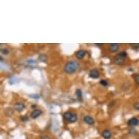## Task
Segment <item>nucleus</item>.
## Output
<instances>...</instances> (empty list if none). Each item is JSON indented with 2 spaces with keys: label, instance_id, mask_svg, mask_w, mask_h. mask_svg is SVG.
<instances>
[{
  "label": "nucleus",
  "instance_id": "b1692460",
  "mask_svg": "<svg viewBox=\"0 0 139 139\" xmlns=\"http://www.w3.org/2000/svg\"><path fill=\"white\" fill-rule=\"evenodd\" d=\"M40 139H52V138L50 136H48V135H42L40 138Z\"/></svg>",
  "mask_w": 139,
  "mask_h": 139
},
{
  "label": "nucleus",
  "instance_id": "423d86ee",
  "mask_svg": "<svg viewBox=\"0 0 139 139\" xmlns=\"http://www.w3.org/2000/svg\"><path fill=\"white\" fill-rule=\"evenodd\" d=\"M89 76L92 79H98L100 77V72L96 69H92L89 73Z\"/></svg>",
  "mask_w": 139,
  "mask_h": 139
},
{
  "label": "nucleus",
  "instance_id": "f03ea898",
  "mask_svg": "<svg viewBox=\"0 0 139 139\" xmlns=\"http://www.w3.org/2000/svg\"><path fill=\"white\" fill-rule=\"evenodd\" d=\"M127 57V53L126 52H125V51L121 52L115 56V58L114 60V63L116 65H119V66L122 65V64H124L125 61Z\"/></svg>",
  "mask_w": 139,
  "mask_h": 139
},
{
  "label": "nucleus",
  "instance_id": "2eb2a0df",
  "mask_svg": "<svg viewBox=\"0 0 139 139\" xmlns=\"http://www.w3.org/2000/svg\"><path fill=\"white\" fill-rule=\"evenodd\" d=\"M0 53H1L2 54H3V55L7 56V55L9 54L10 51L7 49H6V48H0Z\"/></svg>",
  "mask_w": 139,
  "mask_h": 139
},
{
  "label": "nucleus",
  "instance_id": "9b49d317",
  "mask_svg": "<svg viewBox=\"0 0 139 139\" xmlns=\"http://www.w3.org/2000/svg\"><path fill=\"white\" fill-rule=\"evenodd\" d=\"M75 94L76 96V98L78 99L79 101H83V96H82V91L81 89H76V92H75Z\"/></svg>",
  "mask_w": 139,
  "mask_h": 139
},
{
  "label": "nucleus",
  "instance_id": "412c9836",
  "mask_svg": "<svg viewBox=\"0 0 139 139\" xmlns=\"http://www.w3.org/2000/svg\"><path fill=\"white\" fill-rule=\"evenodd\" d=\"M29 97H31L33 99H38L39 98V95L35 94V95H29Z\"/></svg>",
  "mask_w": 139,
  "mask_h": 139
},
{
  "label": "nucleus",
  "instance_id": "39448f33",
  "mask_svg": "<svg viewBox=\"0 0 139 139\" xmlns=\"http://www.w3.org/2000/svg\"><path fill=\"white\" fill-rule=\"evenodd\" d=\"M42 114V110H40V109H34V110L31 112L30 117H31V119H34L38 118L39 116H41Z\"/></svg>",
  "mask_w": 139,
  "mask_h": 139
},
{
  "label": "nucleus",
  "instance_id": "9d476101",
  "mask_svg": "<svg viewBox=\"0 0 139 139\" xmlns=\"http://www.w3.org/2000/svg\"><path fill=\"white\" fill-rule=\"evenodd\" d=\"M101 135L104 139H110L112 136V133H111V130H109V129H105L104 130H103Z\"/></svg>",
  "mask_w": 139,
  "mask_h": 139
},
{
  "label": "nucleus",
  "instance_id": "6ab92c4d",
  "mask_svg": "<svg viewBox=\"0 0 139 139\" xmlns=\"http://www.w3.org/2000/svg\"><path fill=\"white\" fill-rule=\"evenodd\" d=\"M130 45L133 49H138L139 48V44H130Z\"/></svg>",
  "mask_w": 139,
  "mask_h": 139
},
{
  "label": "nucleus",
  "instance_id": "a878e982",
  "mask_svg": "<svg viewBox=\"0 0 139 139\" xmlns=\"http://www.w3.org/2000/svg\"><path fill=\"white\" fill-rule=\"evenodd\" d=\"M3 60H4L3 58H2L1 56H0V61H3Z\"/></svg>",
  "mask_w": 139,
  "mask_h": 139
},
{
  "label": "nucleus",
  "instance_id": "393cba45",
  "mask_svg": "<svg viewBox=\"0 0 139 139\" xmlns=\"http://www.w3.org/2000/svg\"><path fill=\"white\" fill-rule=\"evenodd\" d=\"M95 44H96V45H98V46H102V45H104V44H97V43H96Z\"/></svg>",
  "mask_w": 139,
  "mask_h": 139
},
{
  "label": "nucleus",
  "instance_id": "0eeeda50",
  "mask_svg": "<svg viewBox=\"0 0 139 139\" xmlns=\"http://www.w3.org/2000/svg\"><path fill=\"white\" fill-rule=\"evenodd\" d=\"M83 121H84L86 124H87V125H94V123H95L94 119L92 118V117L89 116V115L84 116V117H83Z\"/></svg>",
  "mask_w": 139,
  "mask_h": 139
},
{
  "label": "nucleus",
  "instance_id": "7ed1b4c3",
  "mask_svg": "<svg viewBox=\"0 0 139 139\" xmlns=\"http://www.w3.org/2000/svg\"><path fill=\"white\" fill-rule=\"evenodd\" d=\"M119 49V44L117 43H111L109 44V51L110 53H117Z\"/></svg>",
  "mask_w": 139,
  "mask_h": 139
},
{
  "label": "nucleus",
  "instance_id": "20e7f679",
  "mask_svg": "<svg viewBox=\"0 0 139 139\" xmlns=\"http://www.w3.org/2000/svg\"><path fill=\"white\" fill-rule=\"evenodd\" d=\"M14 109L15 111H17L18 112H21L23 111L25 108H26V106L25 104L23 103V102H16L15 104H14V106H13Z\"/></svg>",
  "mask_w": 139,
  "mask_h": 139
},
{
  "label": "nucleus",
  "instance_id": "ddd939ff",
  "mask_svg": "<svg viewBox=\"0 0 139 139\" xmlns=\"http://www.w3.org/2000/svg\"><path fill=\"white\" fill-rule=\"evenodd\" d=\"M48 56L45 54H40L39 56V60L42 63H46L48 61Z\"/></svg>",
  "mask_w": 139,
  "mask_h": 139
},
{
  "label": "nucleus",
  "instance_id": "aec40b11",
  "mask_svg": "<svg viewBox=\"0 0 139 139\" xmlns=\"http://www.w3.org/2000/svg\"><path fill=\"white\" fill-rule=\"evenodd\" d=\"M133 107H134V109H135V110L139 111V102H136V103H135L134 105H133Z\"/></svg>",
  "mask_w": 139,
  "mask_h": 139
},
{
  "label": "nucleus",
  "instance_id": "f257e3e1",
  "mask_svg": "<svg viewBox=\"0 0 139 139\" xmlns=\"http://www.w3.org/2000/svg\"><path fill=\"white\" fill-rule=\"evenodd\" d=\"M79 68V64L78 62H76L75 61H69L65 64L63 69L66 74H71L75 73L78 70Z\"/></svg>",
  "mask_w": 139,
  "mask_h": 139
},
{
  "label": "nucleus",
  "instance_id": "f3484780",
  "mask_svg": "<svg viewBox=\"0 0 139 139\" xmlns=\"http://www.w3.org/2000/svg\"><path fill=\"white\" fill-rule=\"evenodd\" d=\"M27 63L29 65V66H34L36 64V62L34 60H28L27 61Z\"/></svg>",
  "mask_w": 139,
  "mask_h": 139
},
{
  "label": "nucleus",
  "instance_id": "1a4fd4ad",
  "mask_svg": "<svg viewBox=\"0 0 139 139\" xmlns=\"http://www.w3.org/2000/svg\"><path fill=\"white\" fill-rule=\"evenodd\" d=\"M86 54H87L86 50H78L77 52H76L75 56H76V58L77 59L81 60V59H82V58L86 56Z\"/></svg>",
  "mask_w": 139,
  "mask_h": 139
},
{
  "label": "nucleus",
  "instance_id": "5701e85b",
  "mask_svg": "<svg viewBox=\"0 0 139 139\" xmlns=\"http://www.w3.org/2000/svg\"><path fill=\"white\" fill-rule=\"evenodd\" d=\"M129 133L130 134H135V130L133 127H132L131 129L129 130Z\"/></svg>",
  "mask_w": 139,
  "mask_h": 139
},
{
  "label": "nucleus",
  "instance_id": "f8f14e48",
  "mask_svg": "<svg viewBox=\"0 0 139 139\" xmlns=\"http://www.w3.org/2000/svg\"><path fill=\"white\" fill-rule=\"evenodd\" d=\"M72 114H73V112L69 111H66V112L63 113V118L65 120L69 122V120L71 119V117H72Z\"/></svg>",
  "mask_w": 139,
  "mask_h": 139
},
{
  "label": "nucleus",
  "instance_id": "dca6fc26",
  "mask_svg": "<svg viewBox=\"0 0 139 139\" xmlns=\"http://www.w3.org/2000/svg\"><path fill=\"white\" fill-rule=\"evenodd\" d=\"M100 84L102 85V86H104V87H107L109 85V82L106 80V79H101L100 81Z\"/></svg>",
  "mask_w": 139,
  "mask_h": 139
},
{
  "label": "nucleus",
  "instance_id": "a211bd4d",
  "mask_svg": "<svg viewBox=\"0 0 139 139\" xmlns=\"http://www.w3.org/2000/svg\"><path fill=\"white\" fill-rule=\"evenodd\" d=\"M134 80L137 84H139V74H135L134 76Z\"/></svg>",
  "mask_w": 139,
  "mask_h": 139
},
{
  "label": "nucleus",
  "instance_id": "4468645a",
  "mask_svg": "<svg viewBox=\"0 0 139 139\" xmlns=\"http://www.w3.org/2000/svg\"><path fill=\"white\" fill-rule=\"evenodd\" d=\"M77 115L75 114V113H73V114H72V117H71V119L69 120V123H75L76 121H77Z\"/></svg>",
  "mask_w": 139,
  "mask_h": 139
},
{
  "label": "nucleus",
  "instance_id": "6e6552de",
  "mask_svg": "<svg viewBox=\"0 0 139 139\" xmlns=\"http://www.w3.org/2000/svg\"><path fill=\"white\" fill-rule=\"evenodd\" d=\"M139 123V120L136 118V117H132L130 118L128 121H127V125L130 126V127H134L138 125Z\"/></svg>",
  "mask_w": 139,
  "mask_h": 139
},
{
  "label": "nucleus",
  "instance_id": "4be33fe9",
  "mask_svg": "<svg viewBox=\"0 0 139 139\" xmlns=\"http://www.w3.org/2000/svg\"><path fill=\"white\" fill-rule=\"evenodd\" d=\"M21 120H22V122H26L28 121V117L27 116H23V117H21Z\"/></svg>",
  "mask_w": 139,
  "mask_h": 139
}]
</instances>
